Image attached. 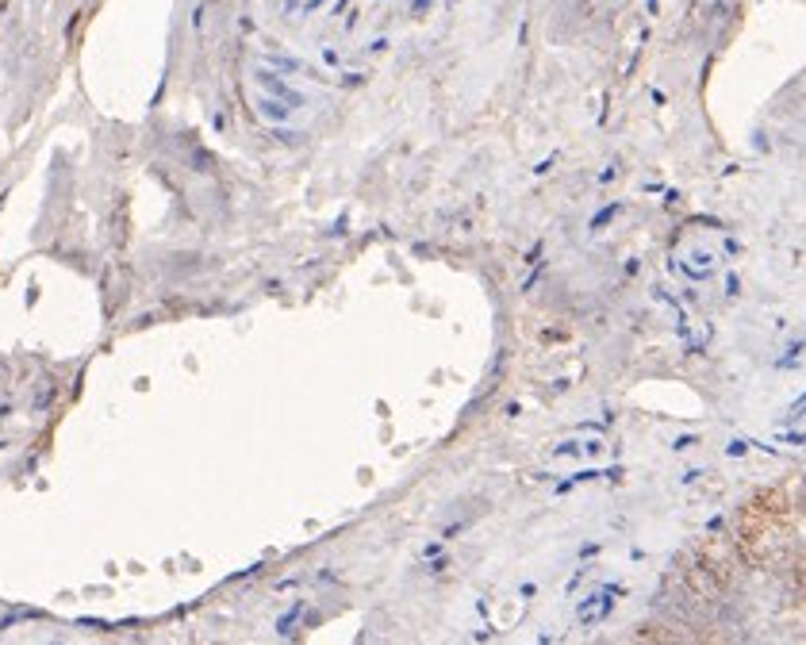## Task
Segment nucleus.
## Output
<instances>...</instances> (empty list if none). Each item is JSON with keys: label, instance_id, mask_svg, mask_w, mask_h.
I'll use <instances>...</instances> for the list:
<instances>
[{"label": "nucleus", "instance_id": "obj_2", "mask_svg": "<svg viewBox=\"0 0 806 645\" xmlns=\"http://www.w3.org/2000/svg\"><path fill=\"white\" fill-rule=\"evenodd\" d=\"M715 265H718V258H715L710 250H695V254H691V265H684V269H688V277L699 280V277H710V273H715Z\"/></svg>", "mask_w": 806, "mask_h": 645}, {"label": "nucleus", "instance_id": "obj_1", "mask_svg": "<svg viewBox=\"0 0 806 645\" xmlns=\"http://www.w3.org/2000/svg\"><path fill=\"white\" fill-rule=\"evenodd\" d=\"M611 607H614V599L607 596V591H603V596H592V599H584V603H580V623H587V626H592V623H599V618H603V615H607Z\"/></svg>", "mask_w": 806, "mask_h": 645}, {"label": "nucleus", "instance_id": "obj_3", "mask_svg": "<svg viewBox=\"0 0 806 645\" xmlns=\"http://www.w3.org/2000/svg\"><path fill=\"white\" fill-rule=\"evenodd\" d=\"M262 112H265L269 119H289V108H284L281 100H262Z\"/></svg>", "mask_w": 806, "mask_h": 645}]
</instances>
